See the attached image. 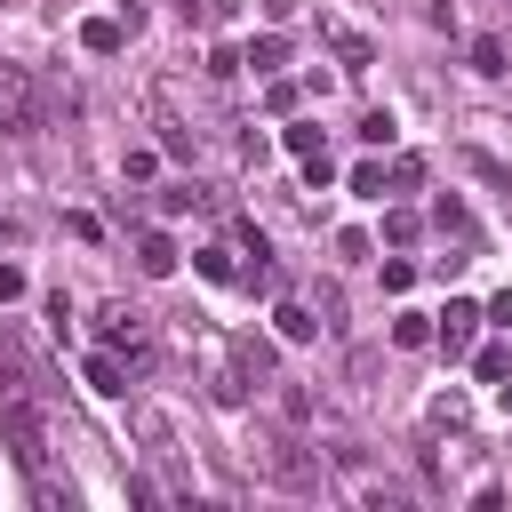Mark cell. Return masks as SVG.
<instances>
[{"mask_svg":"<svg viewBox=\"0 0 512 512\" xmlns=\"http://www.w3.org/2000/svg\"><path fill=\"white\" fill-rule=\"evenodd\" d=\"M96 328H104V344L128 360V376H144V368H152V320H144L136 304H120V296H112V304L96 312Z\"/></svg>","mask_w":512,"mask_h":512,"instance_id":"obj_1","label":"cell"},{"mask_svg":"<svg viewBox=\"0 0 512 512\" xmlns=\"http://www.w3.org/2000/svg\"><path fill=\"white\" fill-rule=\"evenodd\" d=\"M256 472H264V480H280V488H296V496H312V488H320V456H304L288 432H264V440H256Z\"/></svg>","mask_w":512,"mask_h":512,"instance_id":"obj_2","label":"cell"},{"mask_svg":"<svg viewBox=\"0 0 512 512\" xmlns=\"http://www.w3.org/2000/svg\"><path fill=\"white\" fill-rule=\"evenodd\" d=\"M0 136H40V80L24 64H0Z\"/></svg>","mask_w":512,"mask_h":512,"instance_id":"obj_3","label":"cell"},{"mask_svg":"<svg viewBox=\"0 0 512 512\" xmlns=\"http://www.w3.org/2000/svg\"><path fill=\"white\" fill-rule=\"evenodd\" d=\"M488 320H480V304L472 296H448V312H440V328H432V344L456 360V352H472V336H480Z\"/></svg>","mask_w":512,"mask_h":512,"instance_id":"obj_4","label":"cell"},{"mask_svg":"<svg viewBox=\"0 0 512 512\" xmlns=\"http://www.w3.org/2000/svg\"><path fill=\"white\" fill-rule=\"evenodd\" d=\"M0 432H8L16 464H24V472H40V416L24 408V392H16V400H0Z\"/></svg>","mask_w":512,"mask_h":512,"instance_id":"obj_5","label":"cell"},{"mask_svg":"<svg viewBox=\"0 0 512 512\" xmlns=\"http://www.w3.org/2000/svg\"><path fill=\"white\" fill-rule=\"evenodd\" d=\"M80 376H88V392H104V400H128V384H136V376H128V360H120L112 344H104V352H88V360H80Z\"/></svg>","mask_w":512,"mask_h":512,"instance_id":"obj_6","label":"cell"},{"mask_svg":"<svg viewBox=\"0 0 512 512\" xmlns=\"http://www.w3.org/2000/svg\"><path fill=\"white\" fill-rule=\"evenodd\" d=\"M320 40L336 48V64H344V72H368V64H376V40H368L360 24H320Z\"/></svg>","mask_w":512,"mask_h":512,"instance_id":"obj_7","label":"cell"},{"mask_svg":"<svg viewBox=\"0 0 512 512\" xmlns=\"http://www.w3.org/2000/svg\"><path fill=\"white\" fill-rule=\"evenodd\" d=\"M136 272H144V280H168V272H176V240H168V232H136Z\"/></svg>","mask_w":512,"mask_h":512,"instance_id":"obj_8","label":"cell"},{"mask_svg":"<svg viewBox=\"0 0 512 512\" xmlns=\"http://www.w3.org/2000/svg\"><path fill=\"white\" fill-rule=\"evenodd\" d=\"M128 432H136V440H144V448H176V424H168V416H160V408H144V400H136V408H128Z\"/></svg>","mask_w":512,"mask_h":512,"instance_id":"obj_9","label":"cell"},{"mask_svg":"<svg viewBox=\"0 0 512 512\" xmlns=\"http://www.w3.org/2000/svg\"><path fill=\"white\" fill-rule=\"evenodd\" d=\"M120 40H128V24H120V16H88V24H80V48H88V56H112Z\"/></svg>","mask_w":512,"mask_h":512,"instance_id":"obj_10","label":"cell"},{"mask_svg":"<svg viewBox=\"0 0 512 512\" xmlns=\"http://www.w3.org/2000/svg\"><path fill=\"white\" fill-rule=\"evenodd\" d=\"M272 328H280L288 344H312V336H320L328 320H320V312H304V304H280V312H272Z\"/></svg>","mask_w":512,"mask_h":512,"instance_id":"obj_11","label":"cell"},{"mask_svg":"<svg viewBox=\"0 0 512 512\" xmlns=\"http://www.w3.org/2000/svg\"><path fill=\"white\" fill-rule=\"evenodd\" d=\"M240 64H256V72H280V64H288V40H280V32H264V40H248V48H240Z\"/></svg>","mask_w":512,"mask_h":512,"instance_id":"obj_12","label":"cell"},{"mask_svg":"<svg viewBox=\"0 0 512 512\" xmlns=\"http://www.w3.org/2000/svg\"><path fill=\"white\" fill-rule=\"evenodd\" d=\"M280 144H288L296 160H320V152H328V136H320L312 120H288V128H280Z\"/></svg>","mask_w":512,"mask_h":512,"instance_id":"obj_13","label":"cell"},{"mask_svg":"<svg viewBox=\"0 0 512 512\" xmlns=\"http://www.w3.org/2000/svg\"><path fill=\"white\" fill-rule=\"evenodd\" d=\"M472 72H488V80H496V72H512V64H504V40H496V32H480V40H472Z\"/></svg>","mask_w":512,"mask_h":512,"instance_id":"obj_14","label":"cell"},{"mask_svg":"<svg viewBox=\"0 0 512 512\" xmlns=\"http://www.w3.org/2000/svg\"><path fill=\"white\" fill-rule=\"evenodd\" d=\"M384 184H392V192H416V184H424V160H416V152H400V160L384 168Z\"/></svg>","mask_w":512,"mask_h":512,"instance_id":"obj_15","label":"cell"},{"mask_svg":"<svg viewBox=\"0 0 512 512\" xmlns=\"http://www.w3.org/2000/svg\"><path fill=\"white\" fill-rule=\"evenodd\" d=\"M416 232H424V216H416V208H392V216H384V240H392V248H408Z\"/></svg>","mask_w":512,"mask_h":512,"instance_id":"obj_16","label":"cell"},{"mask_svg":"<svg viewBox=\"0 0 512 512\" xmlns=\"http://www.w3.org/2000/svg\"><path fill=\"white\" fill-rule=\"evenodd\" d=\"M392 344H400V352H424V344H432V320H416V312L392 320Z\"/></svg>","mask_w":512,"mask_h":512,"instance_id":"obj_17","label":"cell"},{"mask_svg":"<svg viewBox=\"0 0 512 512\" xmlns=\"http://www.w3.org/2000/svg\"><path fill=\"white\" fill-rule=\"evenodd\" d=\"M200 200H208L200 184H168V192H160V216H184V208H200Z\"/></svg>","mask_w":512,"mask_h":512,"instance_id":"obj_18","label":"cell"},{"mask_svg":"<svg viewBox=\"0 0 512 512\" xmlns=\"http://www.w3.org/2000/svg\"><path fill=\"white\" fill-rule=\"evenodd\" d=\"M432 224H440V232H456V240H472V216H464V200H440V208H432Z\"/></svg>","mask_w":512,"mask_h":512,"instance_id":"obj_19","label":"cell"},{"mask_svg":"<svg viewBox=\"0 0 512 512\" xmlns=\"http://www.w3.org/2000/svg\"><path fill=\"white\" fill-rule=\"evenodd\" d=\"M192 264H200V272H208V280H240V264H232V248H200V256H192Z\"/></svg>","mask_w":512,"mask_h":512,"instance_id":"obj_20","label":"cell"},{"mask_svg":"<svg viewBox=\"0 0 512 512\" xmlns=\"http://www.w3.org/2000/svg\"><path fill=\"white\" fill-rule=\"evenodd\" d=\"M472 368H480V384H504V376H512V352H504V344H488Z\"/></svg>","mask_w":512,"mask_h":512,"instance_id":"obj_21","label":"cell"},{"mask_svg":"<svg viewBox=\"0 0 512 512\" xmlns=\"http://www.w3.org/2000/svg\"><path fill=\"white\" fill-rule=\"evenodd\" d=\"M280 416L304 424V416H312V392H304V384H280Z\"/></svg>","mask_w":512,"mask_h":512,"instance_id":"obj_22","label":"cell"},{"mask_svg":"<svg viewBox=\"0 0 512 512\" xmlns=\"http://www.w3.org/2000/svg\"><path fill=\"white\" fill-rule=\"evenodd\" d=\"M352 192H368V200H384V168H376V160H360V168H352Z\"/></svg>","mask_w":512,"mask_h":512,"instance_id":"obj_23","label":"cell"},{"mask_svg":"<svg viewBox=\"0 0 512 512\" xmlns=\"http://www.w3.org/2000/svg\"><path fill=\"white\" fill-rule=\"evenodd\" d=\"M240 72V48H208V80H232Z\"/></svg>","mask_w":512,"mask_h":512,"instance_id":"obj_24","label":"cell"},{"mask_svg":"<svg viewBox=\"0 0 512 512\" xmlns=\"http://www.w3.org/2000/svg\"><path fill=\"white\" fill-rule=\"evenodd\" d=\"M296 96H304L296 80H272V88H264V104H272V112H296Z\"/></svg>","mask_w":512,"mask_h":512,"instance_id":"obj_25","label":"cell"},{"mask_svg":"<svg viewBox=\"0 0 512 512\" xmlns=\"http://www.w3.org/2000/svg\"><path fill=\"white\" fill-rule=\"evenodd\" d=\"M360 144H392V112H368L360 120Z\"/></svg>","mask_w":512,"mask_h":512,"instance_id":"obj_26","label":"cell"},{"mask_svg":"<svg viewBox=\"0 0 512 512\" xmlns=\"http://www.w3.org/2000/svg\"><path fill=\"white\" fill-rule=\"evenodd\" d=\"M432 424H448V432H456V424H464V400H456V392H440V400H432Z\"/></svg>","mask_w":512,"mask_h":512,"instance_id":"obj_27","label":"cell"},{"mask_svg":"<svg viewBox=\"0 0 512 512\" xmlns=\"http://www.w3.org/2000/svg\"><path fill=\"white\" fill-rule=\"evenodd\" d=\"M480 320H488V328H512V288H504V296H488V304H480Z\"/></svg>","mask_w":512,"mask_h":512,"instance_id":"obj_28","label":"cell"},{"mask_svg":"<svg viewBox=\"0 0 512 512\" xmlns=\"http://www.w3.org/2000/svg\"><path fill=\"white\" fill-rule=\"evenodd\" d=\"M8 296H24V272H16V264H0V304H8Z\"/></svg>","mask_w":512,"mask_h":512,"instance_id":"obj_29","label":"cell"},{"mask_svg":"<svg viewBox=\"0 0 512 512\" xmlns=\"http://www.w3.org/2000/svg\"><path fill=\"white\" fill-rule=\"evenodd\" d=\"M184 8H192V0H184Z\"/></svg>","mask_w":512,"mask_h":512,"instance_id":"obj_30","label":"cell"}]
</instances>
